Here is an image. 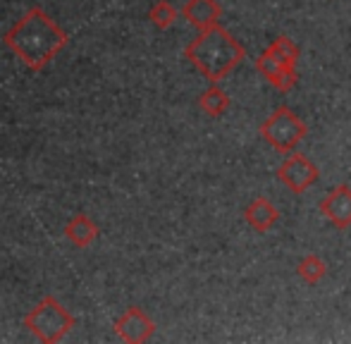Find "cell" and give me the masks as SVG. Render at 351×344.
Here are the masks:
<instances>
[{
	"instance_id": "1",
	"label": "cell",
	"mask_w": 351,
	"mask_h": 344,
	"mask_svg": "<svg viewBox=\"0 0 351 344\" xmlns=\"http://www.w3.org/2000/svg\"><path fill=\"white\" fill-rule=\"evenodd\" d=\"M67 41L70 36L65 29L38 5L29 8L3 36L5 46L32 72L46 70L53 58L67 46Z\"/></svg>"
},
{
	"instance_id": "2",
	"label": "cell",
	"mask_w": 351,
	"mask_h": 344,
	"mask_svg": "<svg viewBox=\"0 0 351 344\" xmlns=\"http://www.w3.org/2000/svg\"><path fill=\"white\" fill-rule=\"evenodd\" d=\"M184 58L210 84H217L241 65L246 51L225 27L215 24V27L199 32V36L184 48Z\"/></svg>"
},
{
	"instance_id": "3",
	"label": "cell",
	"mask_w": 351,
	"mask_h": 344,
	"mask_svg": "<svg viewBox=\"0 0 351 344\" xmlns=\"http://www.w3.org/2000/svg\"><path fill=\"white\" fill-rule=\"evenodd\" d=\"M77 325V318L58 302L56 297H43L32 311L24 316V328L43 344L62 342Z\"/></svg>"
},
{
	"instance_id": "4",
	"label": "cell",
	"mask_w": 351,
	"mask_h": 344,
	"mask_svg": "<svg viewBox=\"0 0 351 344\" xmlns=\"http://www.w3.org/2000/svg\"><path fill=\"white\" fill-rule=\"evenodd\" d=\"M306 134H308V125L287 106L275 108L261 125V136L265 144L285 156L296 151V146L306 139Z\"/></svg>"
},
{
	"instance_id": "5",
	"label": "cell",
	"mask_w": 351,
	"mask_h": 344,
	"mask_svg": "<svg viewBox=\"0 0 351 344\" xmlns=\"http://www.w3.org/2000/svg\"><path fill=\"white\" fill-rule=\"evenodd\" d=\"M278 180L291 194H306L320 180V170L304 153L291 151V153H287V158L282 160V165L278 168Z\"/></svg>"
},
{
	"instance_id": "6",
	"label": "cell",
	"mask_w": 351,
	"mask_h": 344,
	"mask_svg": "<svg viewBox=\"0 0 351 344\" xmlns=\"http://www.w3.org/2000/svg\"><path fill=\"white\" fill-rule=\"evenodd\" d=\"M112 330H115V335L120 337L122 342L141 344L156 335V323H153L139 306H130L120 318H115Z\"/></svg>"
},
{
	"instance_id": "7",
	"label": "cell",
	"mask_w": 351,
	"mask_h": 344,
	"mask_svg": "<svg viewBox=\"0 0 351 344\" xmlns=\"http://www.w3.org/2000/svg\"><path fill=\"white\" fill-rule=\"evenodd\" d=\"M320 213L332 228L349 230L351 228V186L337 184L323 196L320 201Z\"/></svg>"
},
{
	"instance_id": "8",
	"label": "cell",
	"mask_w": 351,
	"mask_h": 344,
	"mask_svg": "<svg viewBox=\"0 0 351 344\" xmlns=\"http://www.w3.org/2000/svg\"><path fill=\"white\" fill-rule=\"evenodd\" d=\"M256 70H258L261 75L268 79L270 86H275L282 93L291 91V88L296 86V82H299L296 67L285 65V62L275 60V58L268 56V53H261V56L256 58Z\"/></svg>"
},
{
	"instance_id": "9",
	"label": "cell",
	"mask_w": 351,
	"mask_h": 344,
	"mask_svg": "<svg viewBox=\"0 0 351 344\" xmlns=\"http://www.w3.org/2000/svg\"><path fill=\"white\" fill-rule=\"evenodd\" d=\"M182 17L196 27L199 32L210 29L215 24H220L222 17V8L217 0H186L184 8H182Z\"/></svg>"
},
{
	"instance_id": "10",
	"label": "cell",
	"mask_w": 351,
	"mask_h": 344,
	"mask_svg": "<svg viewBox=\"0 0 351 344\" xmlns=\"http://www.w3.org/2000/svg\"><path fill=\"white\" fill-rule=\"evenodd\" d=\"M244 220H246L249 228H254L256 232L263 234V232H270V230L275 228V223L280 220V210L270 199H265V196H256V199L246 206Z\"/></svg>"
},
{
	"instance_id": "11",
	"label": "cell",
	"mask_w": 351,
	"mask_h": 344,
	"mask_svg": "<svg viewBox=\"0 0 351 344\" xmlns=\"http://www.w3.org/2000/svg\"><path fill=\"white\" fill-rule=\"evenodd\" d=\"M98 225L93 223L91 218H88L86 213H77L70 223L65 225V237L67 242H72L77 249H86L91 247L93 242L98 239Z\"/></svg>"
},
{
	"instance_id": "12",
	"label": "cell",
	"mask_w": 351,
	"mask_h": 344,
	"mask_svg": "<svg viewBox=\"0 0 351 344\" xmlns=\"http://www.w3.org/2000/svg\"><path fill=\"white\" fill-rule=\"evenodd\" d=\"M230 96L222 91L217 84H210L204 93L199 96V108L206 112L208 117H222L230 110Z\"/></svg>"
},
{
	"instance_id": "13",
	"label": "cell",
	"mask_w": 351,
	"mask_h": 344,
	"mask_svg": "<svg viewBox=\"0 0 351 344\" xmlns=\"http://www.w3.org/2000/svg\"><path fill=\"white\" fill-rule=\"evenodd\" d=\"M263 53H268V56H273L275 60L285 62V65H291V67H296V62H299V58H301V48L296 46L289 36L273 38V41H270V46L265 48Z\"/></svg>"
},
{
	"instance_id": "14",
	"label": "cell",
	"mask_w": 351,
	"mask_h": 344,
	"mask_svg": "<svg viewBox=\"0 0 351 344\" xmlns=\"http://www.w3.org/2000/svg\"><path fill=\"white\" fill-rule=\"evenodd\" d=\"M296 275L306 284H318L328 275V265H325V260L318 254H308V256H304L296 263Z\"/></svg>"
},
{
	"instance_id": "15",
	"label": "cell",
	"mask_w": 351,
	"mask_h": 344,
	"mask_svg": "<svg viewBox=\"0 0 351 344\" xmlns=\"http://www.w3.org/2000/svg\"><path fill=\"white\" fill-rule=\"evenodd\" d=\"M177 17H180V12H177V8L170 0H156V3L151 5V10H148V19H151L153 27L160 29V32L170 29L172 24L177 22Z\"/></svg>"
}]
</instances>
